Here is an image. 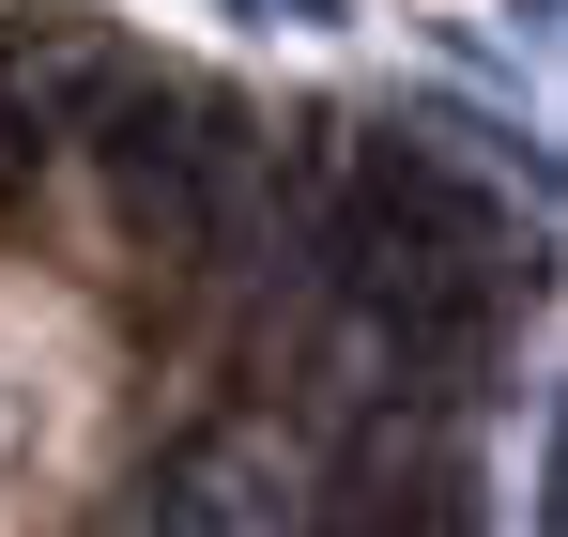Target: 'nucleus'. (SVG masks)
Segmentation results:
<instances>
[{"label": "nucleus", "mask_w": 568, "mask_h": 537, "mask_svg": "<svg viewBox=\"0 0 568 537\" xmlns=\"http://www.w3.org/2000/svg\"><path fill=\"white\" fill-rule=\"evenodd\" d=\"M154 523L277 537V523H307V476H292V460H262V446H200V460H170V476H154Z\"/></svg>", "instance_id": "f257e3e1"}, {"label": "nucleus", "mask_w": 568, "mask_h": 537, "mask_svg": "<svg viewBox=\"0 0 568 537\" xmlns=\"http://www.w3.org/2000/svg\"><path fill=\"white\" fill-rule=\"evenodd\" d=\"M231 16H246V31H292V47H338V31H354V0H231Z\"/></svg>", "instance_id": "f03ea898"}]
</instances>
